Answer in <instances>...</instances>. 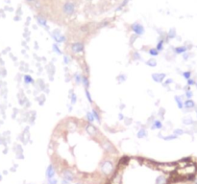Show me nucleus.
I'll list each match as a JSON object with an SVG mask.
<instances>
[{"mask_svg": "<svg viewBox=\"0 0 197 184\" xmlns=\"http://www.w3.org/2000/svg\"><path fill=\"white\" fill-rule=\"evenodd\" d=\"M85 49V45L82 42H74L71 44V50L73 53H81Z\"/></svg>", "mask_w": 197, "mask_h": 184, "instance_id": "1", "label": "nucleus"}, {"mask_svg": "<svg viewBox=\"0 0 197 184\" xmlns=\"http://www.w3.org/2000/svg\"><path fill=\"white\" fill-rule=\"evenodd\" d=\"M52 37L56 40V42H64V40H65V37H64V36H62L61 32L59 31V30L53 31V33H52Z\"/></svg>", "mask_w": 197, "mask_h": 184, "instance_id": "2", "label": "nucleus"}, {"mask_svg": "<svg viewBox=\"0 0 197 184\" xmlns=\"http://www.w3.org/2000/svg\"><path fill=\"white\" fill-rule=\"evenodd\" d=\"M46 71H47L48 77H49V80L50 81H53V76L55 74V66L52 62L48 63L47 66H46Z\"/></svg>", "mask_w": 197, "mask_h": 184, "instance_id": "3", "label": "nucleus"}, {"mask_svg": "<svg viewBox=\"0 0 197 184\" xmlns=\"http://www.w3.org/2000/svg\"><path fill=\"white\" fill-rule=\"evenodd\" d=\"M132 30L136 33L137 36H140V35L143 34V32H144L143 26H142V25H140L139 23L133 24V25H132Z\"/></svg>", "mask_w": 197, "mask_h": 184, "instance_id": "4", "label": "nucleus"}, {"mask_svg": "<svg viewBox=\"0 0 197 184\" xmlns=\"http://www.w3.org/2000/svg\"><path fill=\"white\" fill-rule=\"evenodd\" d=\"M64 12L67 14H72V13H74V5L72 4L71 2H67L64 4Z\"/></svg>", "mask_w": 197, "mask_h": 184, "instance_id": "5", "label": "nucleus"}, {"mask_svg": "<svg viewBox=\"0 0 197 184\" xmlns=\"http://www.w3.org/2000/svg\"><path fill=\"white\" fill-rule=\"evenodd\" d=\"M165 77H166V75H165V73L152 74V79H153V81H155L156 83H162V81L165 79Z\"/></svg>", "mask_w": 197, "mask_h": 184, "instance_id": "6", "label": "nucleus"}, {"mask_svg": "<svg viewBox=\"0 0 197 184\" xmlns=\"http://www.w3.org/2000/svg\"><path fill=\"white\" fill-rule=\"evenodd\" d=\"M102 171L104 172L105 174H110L112 171V164L110 161L104 162V164L102 165Z\"/></svg>", "mask_w": 197, "mask_h": 184, "instance_id": "7", "label": "nucleus"}, {"mask_svg": "<svg viewBox=\"0 0 197 184\" xmlns=\"http://www.w3.org/2000/svg\"><path fill=\"white\" fill-rule=\"evenodd\" d=\"M86 130H87V132H88L90 135H91V136L95 135V133L97 132V129H96V128L94 126H92L91 124H90V125H88V126H87V128H86Z\"/></svg>", "mask_w": 197, "mask_h": 184, "instance_id": "8", "label": "nucleus"}, {"mask_svg": "<svg viewBox=\"0 0 197 184\" xmlns=\"http://www.w3.org/2000/svg\"><path fill=\"white\" fill-rule=\"evenodd\" d=\"M103 147H104L105 150H107V152H110V153H114V152H115V147H114L109 141H105L104 144H103Z\"/></svg>", "mask_w": 197, "mask_h": 184, "instance_id": "9", "label": "nucleus"}, {"mask_svg": "<svg viewBox=\"0 0 197 184\" xmlns=\"http://www.w3.org/2000/svg\"><path fill=\"white\" fill-rule=\"evenodd\" d=\"M162 128V124L160 120H155L151 125V129H161Z\"/></svg>", "mask_w": 197, "mask_h": 184, "instance_id": "10", "label": "nucleus"}, {"mask_svg": "<svg viewBox=\"0 0 197 184\" xmlns=\"http://www.w3.org/2000/svg\"><path fill=\"white\" fill-rule=\"evenodd\" d=\"M54 174H55V170H54V167L52 165H50L47 168V170H46V176H47L48 178L50 179V178H53Z\"/></svg>", "mask_w": 197, "mask_h": 184, "instance_id": "11", "label": "nucleus"}, {"mask_svg": "<svg viewBox=\"0 0 197 184\" xmlns=\"http://www.w3.org/2000/svg\"><path fill=\"white\" fill-rule=\"evenodd\" d=\"M187 51V47L186 46H179V47L174 48V52L176 54H184Z\"/></svg>", "mask_w": 197, "mask_h": 184, "instance_id": "12", "label": "nucleus"}, {"mask_svg": "<svg viewBox=\"0 0 197 184\" xmlns=\"http://www.w3.org/2000/svg\"><path fill=\"white\" fill-rule=\"evenodd\" d=\"M184 106L186 108H193L195 106V103L193 102L191 99H187V100L184 103Z\"/></svg>", "mask_w": 197, "mask_h": 184, "instance_id": "13", "label": "nucleus"}, {"mask_svg": "<svg viewBox=\"0 0 197 184\" xmlns=\"http://www.w3.org/2000/svg\"><path fill=\"white\" fill-rule=\"evenodd\" d=\"M82 84L86 89H88V87H90V81H88V77L85 76V75L82 76Z\"/></svg>", "mask_w": 197, "mask_h": 184, "instance_id": "14", "label": "nucleus"}, {"mask_svg": "<svg viewBox=\"0 0 197 184\" xmlns=\"http://www.w3.org/2000/svg\"><path fill=\"white\" fill-rule=\"evenodd\" d=\"M158 136L160 137V138H161V137H162V139H163V140H165V141H170V140H174V139H176V138L178 137V136H177V135H175V134H172V135H168V136L165 137V136H162V134H161V133H159V134H158Z\"/></svg>", "mask_w": 197, "mask_h": 184, "instance_id": "15", "label": "nucleus"}, {"mask_svg": "<svg viewBox=\"0 0 197 184\" xmlns=\"http://www.w3.org/2000/svg\"><path fill=\"white\" fill-rule=\"evenodd\" d=\"M137 136L138 138H143V137L147 136V130L145 129H140L137 133Z\"/></svg>", "mask_w": 197, "mask_h": 184, "instance_id": "16", "label": "nucleus"}, {"mask_svg": "<svg viewBox=\"0 0 197 184\" xmlns=\"http://www.w3.org/2000/svg\"><path fill=\"white\" fill-rule=\"evenodd\" d=\"M175 102L177 103V105H178L179 108H184V103L182 102V98L180 96H175Z\"/></svg>", "mask_w": 197, "mask_h": 184, "instance_id": "17", "label": "nucleus"}, {"mask_svg": "<svg viewBox=\"0 0 197 184\" xmlns=\"http://www.w3.org/2000/svg\"><path fill=\"white\" fill-rule=\"evenodd\" d=\"M64 178H65V180H67V181H71L72 179H73V176H72L71 173H70V172H68V171L64 172Z\"/></svg>", "mask_w": 197, "mask_h": 184, "instance_id": "18", "label": "nucleus"}, {"mask_svg": "<svg viewBox=\"0 0 197 184\" xmlns=\"http://www.w3.org/2000/svg\"><path fill=\"white\" fill-rule=\"evenodd\" d=\"M146 64L148 66H150V67H155V66L157 65V61L155 59H150V60H148L146 61Z\"/></svg>", "mask_w": 197, "mask_h": 184, "instance_id": "19", "label": "nucleus"}, {"mask_svg": "<svg viewBox=\"0 0 197 184\" xmlns=\"http://www.w3.org/2000/svg\"><path fill=\"white\" fill-rule=\"evenodd\" d=\"M52 50H53V52H55L56 54H58V55H62V54H63V52L61 51V49L58 47L57 43H54V44L52 45Z\"/></svg>", "mask_w": 197, "mask_h": 184, "instance_id": "20", "label": "nucleus"}, {"mask_svg": "<svg viewBox=\"0 0 197 184\" xmlns=\"http://www.w3.org/2000/svg\"><path fill=\"white\" fill-rule=\"evenodd\" d=\"M126 76L124 75V74H120V75H118V76L116 77V80L117 82H118V84H121V83H124L126 81Z\"/></svg>", "mask_w": 197, "mask_h": 184, "instance_id": "21", "label": "nucleus"}, {"mask_svg": "<svg viewBox=\"0 0 197 184\" xmlns=\"http://www.w3.org/2000/svg\"><path fill=\"white\" fill-rule=\"evenodd\" d=\"M132 59H133L134 61H139V60H141V56L139 52L135 51V52H133V54H132Z\"/></svg>", "mask_w": 197, "mask_h": 184, "instance_id": "22", "label": "nucleus"}, {"mask_svg": "<svg viewBox=\"0 0 197 184\" xmlns=\"http://www.w3.org/2000/svg\"><path fill=\"white\" fill-rule=\"evenodd\" d=\"M36 100L37 101V103H39L40 105H43V104H44V102H45V95H40L39 97H37Z\"/></svg>", "mask_w": 197, "mask_h": 184, "instance_id": "23", "label": "nucleus"}, {"mask_svg": "<svg viewBox=\"0 0 197 184\" xmlns=\"http://www.w3.org/2000/svg\"><path fill=\"white\" fill-rule=\"evenodd\" d=\"M183 123L185 124V125H192L193 124V120H192V118L191 117H185L184 119H183Z\"/></svg>", "mask_w": 197, "mask_h": 184, "instance_id": "24", "label": "nucleus"}, {"mask_svg": "<svg viewBox=\"0 0 197 184\" xmlns=\"http://www.w3.org/2000/svg\"><path fill=\"white\" fill-rule=\"evenodd\" d=\"M24 82H25V84H34V80L30 75H25L24 76Z\"/></svg>", "mask_w": 197, "mask_h": 184, "instance_id": "25", "label": "nucleus"}, {"mask_svg": "<svg viewBox=\"0 0 197 184\" xmlns=\"http://www.w3.org/2000/svg\"><path fill=\"white\" fill-rule=\"evenodd\" d=\"M91 112H92L93 116H94V118H95L96 120H97V121L100 123V122H101V117H100V115H99L98 111L96 110V109H92V110H91Z\"/></svg>", "mask_w": 197, "mask_h": 184, "instance_id": "26", "label": "nucleus"}, {"mask_svg": "<svg viewBox=\"0 0 197 184\" xmlns=\"http://www.w3.org/2000/svg\"><path fill=\"white\" fill-rule=\"evenodd\" d=\"M73 79H74L75 83L77 84H79L81 82H82V76H81L80 74H74V76H73Z\"/></svg>", "mask_w": 197, "mask_h": 184, "instance_id": "27", "label": "nucleus"}, {"mask_svg": "<svg viewBox=\"0 0 197 184\" xmlns=\"http://www.w3.org/2000/svg\"><path fill=\"white\" fill-rule=\"evenodd\" d=\"M175 37H176L175 29H170L169 30V32H168V34H167V38L168 40H169V38H174Z\"/></svg>", "mask_w": 197, "mask_h": 184, "instance_id": "28", "label": "nucleus"}, {"mask_svg": "<svg viewBox=\"0 0 197 184\" xmlns=\"http://www.w3.org/2000/svg\"><path fill=\"white\" fill-rule=\"evenodd\" d=\"M87 119H88V121L90 122V123H92L93 121H94V116H93L92 112H90V111H88L87 112Z\"/></svg>", "mask_w": 197, "mask_h": 184, "instance_id": "29", "label": "nucleus"}, {"mask_svg": "<svg viewBox=\"0 0 197 184\" xmlns=\"http://www.w3.org/2000/svg\"><path fill=\"white\" fill-rule=\"evenodd\" d=\"M163 42H165V40H159V42H158V44H157V49L159 52L160 51H162V49H163Z\"/></svg>", "mask_w": 197, "mask_h": 184, "instance_id": "30", "label": "nucleus"}, {"mask_svg": "<svg viewBox=\"0 0 197 184\" xmlns=\"http://www.w3.org/2000/svg\"><path fill=\"white\" fill-rule=\"evenodd\" d=\"M148 53H149L150 55L153 56V57H155V56H158L159 55V51L156 49V48H151V49H149V51H148Z\"/></svg>", "mask_w": 197, "mask_h": 184, "instance_id": "31", "label": "nucleus"}, {"mask_svg": "<svg viewBox=\"0 0 197 184\" xmlns=\"http://www.w3.org/2000/svg\"><path fill=\"white\" fill-rule=\"evenodd\" d=\"M32 114H30V117H29V122L31 121V124H34L35 123V120H36V111H32Z\"/></svg>", "mask_w": 197, "mask_h": 184, "instance_id": "32", "label": "nucleus"}, {"mask_svg": "<svg viewBox=\"0 0 197 184\" xmlns=\"http://www.w3.org/2000/svg\"><path fill=\"white\" fill-rule=\"evenodd\" d=\"M37 22H39L40 25H41V26H46V21L43 18H41V17L39 16V17H37Z\"/></svg>", "mask_w": 197, "mask_h": 184, "instance_id": "33", "label": "nucleus"}, {"mask_svg": "<svg viewBox=\"0 0 197 184\" xmlns=\"http://www.w3.org/2000/svg\"><path fill=\"white\" fill-rule=\"evenodd\" d=\"M70 100H71V104H72V105H75V104H76V102H77V96H76V94L72 93Z\"/></svg>", "mask_w": 197, "mask_h": 184, "instance_id": "34", "label": "nucleus"}, {"mask_svg": "<svg viewBox=\"0 0 197 184\" xmlns=\"http://www.w3.org/2000/svg\"><path fill=\"white\" fill-rule=\"evenodd\" d=\"M183 77H184L185 79H186V80L190 79V77H191V72H190V71L184 72V73H183Z\"/></svg>", "mask_w": 197, "mask_h": 184, "instance_id": "35", "label": "nucleus"}, {"mask_svg": "<svg viewBox=\"0 0 197 184\" xmlns=\"http://www.w3.org/2000/svg\"><path fill=\"white\" fill-rule=\"evenodd\" d=\"M132 123H133L132 118H128V117H125V118H124V124H125L126 126H130Z\"/></svg>", "mask_w": 197, "mask_h": 184, "instance_id": "36", "label": "nucleus"}, {"mask_svg": "<svg viewBox=\"0 0 197 184\" xmlns=\"http://www.w3.org/2000/svg\"><path fill=\"white\" fill-rule=\"evenodd\" d=\"M174 134L177 135V136H180V135H182V134H184V130L181 129H176L175 130H174Z\"/></svg>", "mask_w": 197, "mask_h": 184, "instance_id": "37", "label": "nucleus"}, {"mask_svg": "<svg viewBox=\"0 0 197 184\" xmlns=\"http://www.w3.org/2000/svg\"><path fill=\"white\" fill-rule=\"evenodd\" d=\"M71 61V58H70L69 56L67 55H64V62L65 63V64H68V63Z\"/></svg>", "mask_w": 197, "mask_h": 184, "instance_id": "38", "label": "nucleus"}, {"mask_svg": "<svg viewBox=\"0 0 197 184\" xmlns=\"http://www.w3.org/2000/svg\"><path fill=\"white\" fill-rule=\"evenodd\" d=\"M85 93H86V96H87V99H88V102L92 103V99H91V94H90V91H88V89H86Z\"/></svg>", "mask_w": 197, "mask_h": 184, "instance_id": "39", "label": "nucleus"}, {"mask_svg": "<svg viewBox=\"0 0 197 184\" xmlns=\"http://www.w3.org/2000/svg\"><path fill=\"white\" fill-rule=\"evenodd\" d=\"M165 109L163 108H161L159 109V116H161L162 119H163V117H165Z\"/></svg>", "mask_w": 197, "mask_h": 184, "instance_id": "40", "label": "nucleus"}, {"mask_svg": "<svg viewBox=\"0 0 197 184\" xmlns=\"http://www.w3.org/2000/svg\"><path fill=\"white\" fill-rule=\"evenodd\" d=\"M172 83H173V80H172V79H167V80H165V84H162V85H163V86H167L168 84H172Z\"/></svg>", "mask_w": 197, "mask_h": 184, "instance_id": "41", "label": "nucleus"}, {"mask_svg": "<svg viewBox=\"0 0 197 184\" xmlns=\"http://www.w3.org/2000/svg\"><path fill=\"white\" fill-rule=\"evenodd\" d=\"M192 95H193V93H192L190 90H187V91H186V97L187 98V99H190V98L192 97Z\"/></svg>", "mask_w": 197, "mask_h": 184, "instance_id": "42", "label": "nucleus"}, {"mask_svg": "<svg viewBox=\"0 0 197 184\" xmlns=\"http://www.w3.org/2000/svg\"><path fill=\"white\" fill-rule=\"evenodd\" d=\"M137 35H133L132 37H131V40H130V43H131V45H133V43L135 42V40H137Z\"/></svg>", "mask_w": 197, "mask_h": 184, "instance_id": "43", "label": "nucleus"}, {"mask_svg": "<svg viewBox=\"0 0 197 184\" xmlns=\"http://www.w3.org/2000/svg\"><path fill=\"white\" fill-rule=\"evenodd\" d=\"M193 84H195L194 80H192V79L187 80V85H193Z\"/></svg>", "mask_w": 197, "mask_h": 184, "instance_id": "44", "label": "nucleus"}, {"mask_svg": "<svg viewBox=\"0 0 197 184\" xmlns=\"http://www.w3.org/2000/svg\"><path fill=\"white\" fill-rule=\"evenodd\" d=\"M189 57V53H187V52H186V53H184V54H183V58H184L185 61H187Z\"/></svg>", "mask_w": 197, "mask_h": 184, "instance_id": "45", "label": "nucleus"}, {"mask_svg": "<svg viewBox=\"0 0 197 184\" xmlns=\"http://www.w3.org/2000/svg\"><path fill=\"white\" fill-rule=\"evenodd\" d=\"M124 118H125V117H124V115H123L122 113H119V114H118V119H119L120 121H121V120H124Z\"/></svg>", "mask_w": 197, "mask_h": 184, "instance_id": "46", "label": "nucleus"}, {"mask_svg": "<svg viewBox=\"0 0 197 184\" xmlns=\"http://www.w3.org/2000/svg\"><path fill=\"white\" fill-rule=\"evenodd\" d=\"M56 183H57V181L55 179H53V178L49 179V184H56Z\"/></svg>", "mask_w": 197, "mask_h": 184, "instance_id": "47", "label": "nucleus"}, {"mask_svg": "<svg viewBox=\"0 0 197 184\" xmlns=\"http://www.w3.org/2000/svg\"><path fill=\"white\" fill-rule=\"evenodd\" d=\"M119 108H120V109H124V108H125V105H124V104H121Z\"/></svg>", "mask_w": 197, "mask_h": 184, "instance_id": "48", "label": "nucleus"}, {"mask_svg": "<svg viewBox=\"0 0 197 184\" xmlns=\"http://www.w3.org/2000/svg\"><path fill=\"white\" fill-rule=\"evenodd\" d=\"M128 2V0H125V1H124V3H123V5L122 6H124V5H125V4H126V3H127Z\"/></svg>", "mask_w": 197, "mask_h": 184, "instance_id": "49", "label": "nucleus"}, {"mask_svg": "<svg viewBox=\"0 0 197 184\" xmlns=\"http://www.w3.org/2000/svg\"><path fill=\"white\" fill-rule=\"evenodd\" d=\"M27 1H30V2H32V1H34V0H27Z\"/></svg>", "mask_w": 197, "mask_h": 184, "instance_id": "50", "label": "nucleus"}, {"mask_svg": "<svg viewBox=\"0 0 197 184\" xmlns=\"http://www.w3.org/2000/svg\"><path fill=\"white\" fill-rule=\"evenodd\" d=\"M196 86H197V83H196Z\"/></svg>", "mask_w": 197, "mask_h": 184, "instance_id": "51", "label": "nucleus"}, {"mask_svg": "<svg viewBox=\"0 0 197 184\" xmlns=\"http://www.w3.org/2000/svg\"><path fill=\"white\" fill-rule=\"evenodd\" d=\"M195 184H197V182H196V183H195Z\"/></svg>", "mask_w": 197, "mask_h": 184, "instance_id": "52", "label": "nucleus"}]
</instances>
